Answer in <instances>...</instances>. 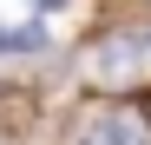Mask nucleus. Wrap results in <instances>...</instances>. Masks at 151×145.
<instances>
[{"label": "nucleus", "instance_id": "f257e3e1", "mask_svg": "<svg viewBox=\"0 0 151 145\" xmlns=\"http://www.w3.org/2000/svg\"><path fill=\"white\" fill-rule=\"evenodd\" d=\"M72 145H151V138H145V125H138V119L99 112V119H86V125H79V138H72Z\"/></svg>", "mask_w": 151, "mask_h": 145}, {"label": "nucleus", "instance_id": "f03ea898", "mask_svg": "<svg viewBox=\"0 0 151 145\" xmlns=\"http://www.w3.org/2000/svg\"><path fill=\"white\" fill-rule=\"evenodd\" d=\"M99 79H132V66H138V53H132V46H125V40H112V46H99Z\"/></svg>", "mask_w": 151, "mask_h": 145}]
</instances>
